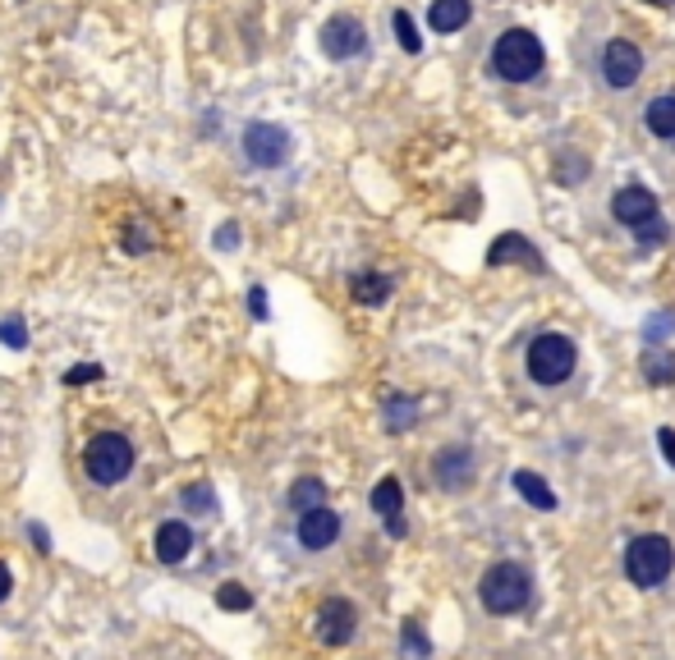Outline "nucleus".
<instances>
[{"instance_id": "1", "label": "nucleus", "mask_w": 675, "mask_h": 660, "mask_svg": "<svg viewBox=\"0 0 675 660\" xmlns=\"http://www.w3.org/2000/svg\"><path fill=\"white\" fill-rule=\"evenodd\" d=\"M478 601H482L487 614H519L524 605L534 601V578H529V569L515 564V560H501V564H492V569H482V578H478Z\"/></svg>"}, {"instance_id": "2", "label": "nucleus", "mask_w": 675, "mask_h": 660, "mask_svg": "<svg viewBox=\"0 0 675 660\" xmlns=\"http://www.w3.org/2000/svg\"><path fill=\"white\" fill-rule=\"evenodd\" d=\"M671 569H675V546L662 532H644L625 546V578L634 582V588H644V592L662 588V582L671 578Z\"/></svg>"}, {"instance_id": "3", "label": "nucleus", "mask_w": 675, "mask_h": 660, "mask_svg": "<svg viewBox=\"0 0 675 660\" xmlns=\"http://www.w3.org/2000/svg\"><path fill=\"white\" fill-rule=\"evenodd\" d=\"M542 42L529 32V28H510L497 37V51H492V69L501 73L506 83H534L538 73H542Z\"/></svg>"}, {"instance_id": "4", "label": "nucleus", "mask_w": 675, "mask_h": 660, "mask_svg": "<svg viewBox=\"0 0 675 660\" xmlns=\"http://www.w3.org/2000/svg\"><path fill=\"white\" fill-rule=\"evenodd\" d=\"M84 469H88V477H92L97 486H116V482H125L129 469H134V445H129L120 432H101V436H92L88 450H84Z\"/></svg>"}, {"instance_id": "5", "label": "nucleus", "mask_w": 675, "mask_h": 660, "mask_svg": "<svg viewBox=\"0 0 675 660\" xmlns=\"http://www.w3.org/2000/svg\"><path fill=\"white\" fill-rule=\"evenodd\" d=\"M612 216L625 225V229H634L644 244H657L662 235H666V225H662V211H657V198L644 188V184H629V188H620L616 198H612Z\"/></svg>"}, {"instance_id": "6", "label": "nucleus", "mask_w": 675, "mask_h": 660, "mask_svg": "<svg viewBox=\"0 0 675 660\" xmlns=\"http://www.w3.org/2000/svg\"><path fill=\"white\" fill-rule=\"evenodd\" d=\"M579 367V354L566 335H538L529 344V376L538 385H566Z\"/></svg>"}, {"instance_id": "7", "label": "nucleus", "mask_w": 675, "mask_h": 660, "mask_svg": "<svg viewBox=\"0 0 675 660\" xmlns=\"http://www.w3.org/2000/svg\"><path fill=\"white\" fill-rule=\"evenodd\" d=\"M244 157L262 170H276L290 161V134L281 125H248L244 129Z\"/></svg>"}, {"instance_id": "8", "label": "nucleus", "mask_w": 675, "mask_h": 660, "mask_svg": "<svg viewBox=\"0 0 675 660\" xmlns=\"http://www.w3.org/2000/svg\"><path fill=\"white\" fill-rule=\"evenodd\" d=\"M639 73H644V51L625 42V37H616V42H607L603 51V79L612 88H634L639 83Z\"/></svg>"}, {"instance_id": "9", "label": "nucleus", "mask_w": 675, "mask_h": 660, "mask_svg": "<svg viewBox=\"0 0 675 660\" xmlns=\"http://www.w3.org/2000/svg\"><path fill=\"white\" fill-rule=\"evenodd\" d=\"M363 47H368V32H363L359 19L335 14V19L322 23V51H326L331 60H354Z\"/></svg>"}, {"instance_id": "10", "label": "nucleus", "mask_w": 675, "mask_h": 660, "mask_svg": "<svg viewBox=\"0 0 675 660\" xmlns=\"http://www.w3.org/2000/svg\"><path fill=\"white\" fill-rule=\"evenodd\" d=\"M432 477H437L441 491H469L473 477H478V469H473V450H469V445H450V450H441V454L432 459Z\"/></svg>"}, {"instance_id": "11", "label": "nucleus", "mask_w": 675, "mask_h": 660, "mask_svg": "<svg viewBox=\"0 0 675 660\" xmlns=\"http://www.w3.org/2000/svg\"><path fill=\"white\" fill-rule=\"evenodd\" d=\"M354 629H359V610H354L350 601L331 597V601L317 605V638H322L326 647H345V642L354 638Z\"/></svg>"}, {"instance_id": "12", "label": "nucleus", "mask_w": 675, "mask_h": 660, "mask_svg": "<svg viewBox=\"0 0 675 660\" xmlns=\"http://www.w3.org/2000/svg\"><path fill=\"white\" fill-rule=\"evenodd\" d=\"M335 536H341V514L326 510V504L299 514V546L304 551H326V546H335Z\"/></svg>"}, {"instance_id": "13", "label": "nucleus", "mask_w": 675, "mask_h": 660, "mask_svg": "<svg viewBox=\"0 0 675 660\" xmlns=\"http://www.w3.org/2000/svg\"><path fill=\"white\" fill-rule=\"evenodd\" d=\"M372 514H382V523H387L391 536L409 532V523L400 519L404 514V486H400V477H382L378 486H372Z\"/></svg>"}, {"instance_id": "14", "label": "nucleus", "mask_w": 675, "mask_h": 660, "mask_svg": "<svg viewBox=\"0 0 675 660\" xmlns=\"http://www.w3.org/2000/svg\"><path fill=\"white\" fill-rule=\"evenodd\" d=\"M189 551H194L189 523L166 519V523L157 528V560H162V564H179V560H189Z\"/></svg>"}, {"instance_id": "15", "label": "nucleus", "mask_w": 675, "mask_h": 660, "mask_svg": "<svg viewBox=\"0 0 675 660\" xmlns=\"http://www.w3.org/2000/svg\"><path fill=\"white\" fill-rule=\"evenodd\" d=\"M469 19H473L469 0H432V14H428V23H432L437 32H460Z\"/></svg>"}, {"instance_id": "16", "label": "nucleus", "mask_w": 675, "mask_h": 660, "mask_svg": "<svg viewBox=\"0 0 675 660\" xmlns=\"http://www.w3.org/2000/svg\"><path fill=\"white\" fill-rule=\"evenodd\" d=\"M285 500H290L294 514H309V510H322L326 504V486H322V477H299Z\"/></svg>"}, {"instance_id": "17", "label": "nucleus", "mask_w": 675, "mask_h": 660, "mask_svg": "<svg viewBox=\"0 0 675 660\" xmlns=\"http://www.w3.org/2000/svg\"><path fill=\"white\" fill-rule=\"evenodd\" d=\"M510 253H519V257L529 262L534 270H542V262H538V248H534V244H524L519 235H501V239L492 244V253H487V262H492V266H501V262H515Z\"/></svg>"}, {"instance_id": "18", "label": "nucleus", "mask_w": 675, "mask_h": 660, "mask_svg": "<svg viewBox=\"0 0 675 660\" xmlns=\"http://www.w3.org/2000/svg\"><path fill=\"white\" fill-rule=\"evenodd\" d=\"M515 491L529 500V504H538V510H556V495H551V486L538 477V473H529V469H519L515 473Z\"/></svg>"}, {"instance_id": "19", "label": "nucleus", "mask_w": 675, "mask_h": 660, "mask_svg": "<svg viewBox=\"0 0 675 660\" xmlns=\"http://www.w3.org/2000/svg\"><path fill=\"white\" fill-rule=\"evenodd\" d=\"M644 120H648V129L657 134V138H675V97H653L648 101V110H644Z\"/></svg>"}, {"instance_id": "20", "label": "nucleus", "mask_w": 675, "mask_h": 660, "mask_svg": "<svg viewBox=\"0 0 675 660\" xmlns=\"http://www.w3.org/2000/svg\"><path fill=\"white\" fill-rule=\"evenodd\" d=\"M350 289H354V298L368 303V307H372V303H387V298H391V276H354Z\"/></svg>"}, {"instance_id": "21", "label": "nucleus", "mask_w": 675, "mask_h": 660, "mask_svg": "<svg viewBox=\"0 0 675 660\" xmlns=\"http://www.w3.org/2000/svg\"><path fill=\"white\" fill-rule=\"evenodd\" d=\"M395 37H400V47H404L409 56H419V51H423V37H419L414 19H409L404 10H395Z\"/></svg>"}, {"instance_id": "22", "label": "nucleus", "mask_w": 675, "mask_h": 660, "mask_svg": "<svg viewBox=\"0 0 675 660\" xmlns=\"http://www.w3.org/2000/svg\"><path fill=\"white\" fill-rule=\"evenodd\" d=\"M644 367H648L644 376H648L653 385H666V381H675V358H671V354H657V348H653V354L644 358Z\"/></svg>"}, {"instance_id": "23", "label": "nucleus", "mask_w": 675, "mask_h": 660, "mask_svg": "<svg viewBox=\"0 0 675 660\" xmlns=\"http://www.w3.org/2000/svg\"><path fill=\"white\" fill-rule=\"evenodd\" d=\"M409 422H414V400H404V395L387 400V426L391 432H400V426H409Z\"/></svg>"}, {"instance_id": "24", "label": "nucleus", "mask_w": 675, "mask_h": 660, "mask_svg": "<svg viewBox=\"0 0 675 660\" xmlns=\"http://www.w3.org/2000/svg\"><path fill=\"white\" fill-rule=\"evenodd\" d=\"M216 601H221V610H248V605H253V592L239 588V582H225V588L216 592Z\"/></svg>"}, {"instance_id": "25", "label": "nucleus", "mask_w": 675, "mask_h": 660, "mask_svg": "<svg viewBox=\"0 0 675 660\" xmlns=\"http://www.w3.org/2000/svg\"><path fill=\"white\" fill-rule=\"evenodd\" d=\"M184 510H194V514H212L216 510V495L207 486H189L184 491Z\"/></svg>"}, {"instance_id": "26", "label": "nucleus", "mask_w": 675, "mask_h": 660, "mask_svg": "<svg viewBox=\"0 0 675 660\" xmlns=\"http://www.w3.org/2000/svg\"><path fill=\"white\" fill-rule=\"evenodd\" d=\"M97 376H101L97 363H79L74 372H65V385H88V381H97Z\"/></svg>"}, {"instance_id": "27", "label": "nucleus", "mask_w": 675, "mask_h": 660, "mask_svg": "<svg viewBox=\"0 0 675 660\" xmlns=\"http://www.w3.org/2000/svg\"><path fill=\"white\" fill-rule=\"evenodd\" d=\"M0 339H6L10 348H23V344H28V335H23V322H19V317H10L6 326H0Z\"/></svg>"}, {"instance_id": "28", "label": "nucleus", "mask_w": 675, "mask_h": 660, "mask_svg": "<svg viewBox=\"0 0 675 660\" xmlns=\"http://www.w3.org/2000/svg\"><path fill=\"white\" fill-rule=\"evenodd\" d=\"M657 441H662V454H666V463H675V432L666 426V432H657Z\"/></svg>"}, {"instance_id": "29", "label": "nucleus", "mask_w": 675, "mask_h": 660, "mask_svg": "<svg viewBox=\"0 0 675 660\" xmlns=\"http://www.w3.org/2000/svg\"><path fill=\"white\" fill-rule=\"evenodd\" d=\"M248 303H253V317H267V298H262V289H248Z\"/></svg>"}, {"instance_id": "30", "label": "nucleus", "mask_w": 675, "mask_h": 660, "mask_svg": "<svg viewBox=\"0 0 675 660\" xmlns=\"http://www.w3.org/2000/svg\"><path fill=\"white\" fill-rule=\"evenodd\" d=\"M10 588H14V578H10V569H6V564H0V601L10 597Z\"/></svg>"}, {"instance_id": "31", "label": "nucleus", "mask_w": 675, "mask_h": 660, "mask_svg": "<svg viewBox=\"0 0 675 660\" xmlns=\"http://www.w3.org/2000/svg\"><path fill=\"white\" fill-rule=\"evenodd\" d=\"M216 244H221V248H231V244H235V225H225L221 235H216Z\"/></svg>"}, {"instance_id": "32", "label": "nucleus", "mask_w": 675, "mask_h": 660, "mask_svg": "<svg viewBox=\"0 0 675 660\" xmlns=\"http://www.w3.org/2000/svg\"><path fill=\"white\" fill-rule=\"evenodd\" d=\"M648 6H675V0H648Z\"/></svg>"}]
</instances>
